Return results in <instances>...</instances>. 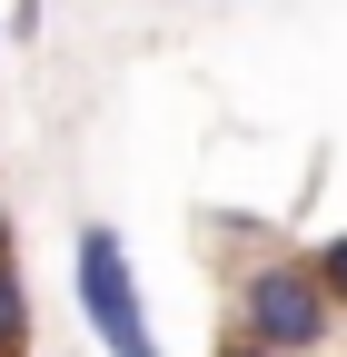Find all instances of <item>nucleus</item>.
<instances>
[{"label": "nucleus", "instance_id": "1", "mask_svg": "<svg viewBox=\"0 0 347 357\" xmlns=\"http://www.w3.org/2000/svg\"><path fill=\"white\" fill-rule=\"evenodd\" d=\"M327 288H318V268L308 258H268V268H248L238 278V337L248 347H268V357H308L327 337Z\"/></svg>", "mask_w": 347, "mask_h": 357}, {"label": "nucleus", "instance_id": "2", "mask_svg": "<svg viewBox=\"0 0 347 357\" xmlns=\"http://www.w3.org/2000/svg\"><path fill=\"white\" fill-rule=\"evenodd\" d=\"M79 307H90V328L109 357H169L159 328L139 318V278H129V248L109 229H79Z\"/></svg>", "mask_w": 347, "mask_h": 357}, {"label": "nucleus", "instance_id": "3", "mask_svg": "<svg viewBox=\"0 0 347 357\" xmlns=\"http://www.w3.org/2000/svg\"><path fill=\"white\" fill-rule=\"evenodd\" d=\"M30 347V288H20V268L0 258V357H20Z\"/></svg>", "mask_w": 347, "mask_h": 357}, {"label": "nucleus", "instance_id": "4", "mask_svg": "<svg viewBox=\"0 0 347 357\" xmlns=\"http://www.w3.org/2000/svg\"><path fill=\"white\" fill-rule=\"evenodd\" d=\"M308 268H318V288H327V307H347V229H337V238H327V248H318Z\"/></svg>", "mask_w": 347, "mask_h": 357}, {"label": "nucleus", "instance_id": "5", "mask_svg": "<svg viewBox=\"0 0 347 357\" xmlns=\"http://www.w3.org/2000/svg\"><path fill=\"white\" fill-rule=\"evenodd\" d=\"M219 357H268V347H248V337H229V347H219Z\"/></svg>", "mask_w": 347, "mask_h": 357}, {"label": "nucleus", "instance_id": "6", "mask_svg": "<svg viewBox=\"0 0 347 357\" xmlns=\"http://www.w3.org/2000/svg\"><path fill=\"white\" fill-rule=\"evenodd\" d=\"M0 258H10V208H0Z\"/></svg>", "mask_w": 347, "mask_h": 357}]
</instances>
